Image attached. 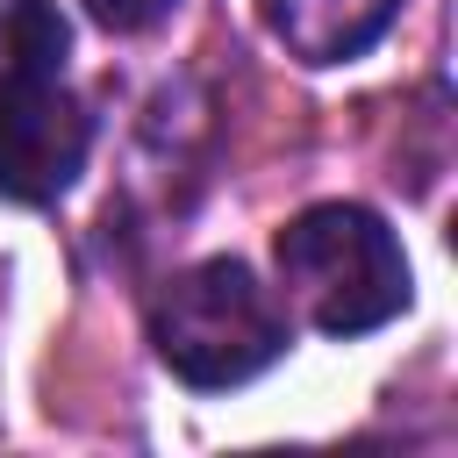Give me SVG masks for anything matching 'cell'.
Returning a JSON list of instances; mask_svg holds the SVG:
<instances>
[{
  "label": "cell",
  "mask_w": 458,
  "mask_h": 458,
  "mask_svg": "<svg viewBox=\"0 0 458 458\" xmlns=\"http://www.w3.org/2000/svg\"><path fill=\"white\" fill-rule=\"evenodd\" d=\"M150 344L172 379H186L193 394H222L279 365L293 344V322H286V301L243 258H200L157 286Z\"/></svg>",
  "instance_id": "cell-1"
},
{
  "label": "cell",
  "mask_w": 458,
  "mask_h": 458,
  "mask_svg": "<svg viewBox=\"0 0 458 458\" xmlns=\"http://www.w3.org/2000/svg\"><path fill=\"white\" fill-rule=\"evenodd\" d=\"M272 258H279L286 301L322 336H372L415 293L401 236L372 208H358V200H315V208H301L279 229Z\"/></svg>",
  "instance_id": "cell-2"
},
{
  "label": "cell",
  "mask_w": 458,
  "mask_h": 458,
  "mask_svg": "<svg viewBox=\"0 0 458 458\" xmlns=\"http://www.w3.org/2000/svg\"><path fill=\"white\" fill-rule=\"evenodd\" d=\"M86 150H93V114L64 86V72L0 86V200L14 208L64 200L86 172Z\"/></svg>",
  "instance_id": "cell-3"
},
{
  "label": "cell",
  "mask_w": 458,
  "mask_h": 458,
  "mask_svg": "<svg viewBox=\"0 0 458 458\" xmlns=\"http://www.w3.org/2000/svg\"><path fill=\"white\" fill-rule=\"evenodd\" d=\"M265 7V29L286 43V57H301V64H344V57H365L386 29H394V14H401V0H258Z\"/></svg>",
  "instance_id": "cell-4"
},
{
  "label": "cell",
  "mask_w": 458,
  "mask_h": 458,
  "mask_svg": "<svg viewBox=\"0 0 458 458\" xmlns=\"http://www.w3.org/2000/svg\"><path fill=\"white\" fill-rule=\"evenodd\" d=\"M72 57V21L57 0H0V86L57 79Z\"/></svg>",
  "instance_id": "cell-5"
},
{
  "label": "cell",
  "mask_w": 458,
  "mask_h": 458,
  "mask_svg": "<svg viewBox=\"0 0 458 458\" xmlns=\"http://www.w3.org/2000/svg\"><path fill=\"white\" fill-rule=\"evenodd\" d=\"M79 7H86L107 36H143V29H157L179 0H79Z\"/></svg>",
  "instance_id": "cell-6"
}]
</instances>
